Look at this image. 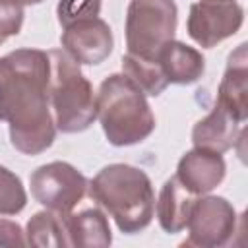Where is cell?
Returning a JSON list of instances; mask_svg holds the SVG:
<instances>
[{
	"label": "cell",
	"instance_id": "obj_18",
	"mask_svg": "<svg viewBox=\"0 0 248 248\" xmlns=\"http://www.w3.org/2000/svg\"><path fill=\"white\" fill-rule=\"evenodd\" d=\"M27 205V192L21 178L0 165V215H17Z\"/></svg>",
	"mask_w": 248,
	"mask_h": 248
},
{
	"label": "cell",
	"instance_id": "obj_4",
	"mask_svg": "<svg viewBox=\"0 0 248 248\" xmlns=\"http://www.w3.org/2000/svg\"><path fill=\"white\" fill-rule=\"evenodd\" d=\"M50 60L48 103L56 130L79 134L97 120V95L79 64L62 48L46 50Z\"/></svg>",
	"mask_w": 248,
	"mask_h": 248
},
{
	"label": "cell",
	"instance_id": "obj_15",
	"mask_svg": "<svg viewBox=\"0 0 248 248\" xmlns=\"http://www.w3.org/2000/svg\"><path fill=\"white\" fill-rule=\"evenodd\" d=\"M196 198L198 196L186 190L176 176L167 178L165 184L161 186L159 198L155 200V215H157L159 227L169 234L184 231Z\"/></svg>",
	"mask_w": 248,
	"mask_h": 248
},
{
	"label": "cell",
	"instance_id": "obj_14",
	"mask_svg": "<svg viewBox=\"0 0 248 248\" xmlns=\"http://www.w3.org/2000/svg\"><path fill=\"white\" fill-rule=\"evenodd\" d=\"M68 246L93 248V246H110L112 232L108 225V217L101 207H87L78 213H68L62 217Z\"/></svg>",
	"mask_w": 248,
	"mask_h": 248
},
{
	"label": "cell",
	"instance_id": "obj_17",
	"mask_svg": "<svg viewBox=\"0 0 248 248\" xmlns=\"http://www.w3.org/2000/svg\"><path fill=\"white\" fill-rule=\"evenodd\" d=\"M25 240L29 246H37V248L68 246L62 217L48 209L33 213V217L27 221Z\"/></svg>",
	"mask_w": 248,
	"mask_h": 248
},
{
	"label": "cell",
	"instance_id": "obj_21",
	"mask_svg": "<svg viewBox=\"0 0 248 248\" xmlns=\"http://www.w3.org/2000/svg\"><path fill=\"white\" fill-rule=\"evenodd\" d=\"M25 231L12 219H0V246H25Z\"/></svg>",
	"mask_w": 248,
	"mask_h": 248
},
{
	"label": "cell",
	"instance_id": "obj_2",
	"mask_svg": "<svg viewBox=\"0 0 248 248\" xmlns=\"http://www.w3.org/2000/svg\"><path fill=\"white\" fill-rule=\"evenodd\" d=\"M89 198L112 217L118 231L136 234L147 229L155 215V190L145 170L110 163L103 167L87 186Z\"/></svg>",
	"mask_w": 248,
	"mask_h": 248
},
{
	"label": "cell",
	"instance_id": "obj_22",
	"mask_svg": "<svg viewBox=\"0 0 248 248\" xmlns=\"http://www.w3.org/2000/svg\"><path fill=\"white\" fill-rule=\"evenodd\" d=\"M23 6H35V4H41V2H45V0H19Z\"/></svg>",
	"mask_w": 248,
	"mask_h": 248
},
{
	"label": "cell",
	"instance_id": "obj_13",
	"mask_svg": "<svg viewBox=\"0 0 248 248\" xmlns=\"http://www.w3.org/2000/svg\"><path fill=\"white\" fill-rule=\"evenodd\" d=\"M163 76L167 78L169 85H190L196 83L205 72V58L202 52L190 45L180 41L165 43L155 54Z\"/></svg>",
	"mask_w": 248,
	"mask_h": 248
},
{
	"label": "cell",
	"instance_id": "obj_3",
	"mask_svg": "<svg viewBox=\"0 0 248 248\" xmlns=\"http://www.w3.org/2000/svg\"><path fill=\"white\" fill-rule=\"evenodd\" d=\"M97 118L107 141L116 147L141 143L155 130V114L145 93L124 74H110L101 81Z\"/></svg>",
	"mask_w": 248,
	"mask_h": 248
},
{
	"label": "cell",
	"instance_id": "obj_5",
	"mask_svg": "<svg viewBox=\"0 0 248 248\" xmlns=\"http://www.w3.org/2000/svg\"><path fill=\"white\" fill-rule=\"evenodd\" d=\"M178 8L174 0H130L126 10V52L155 58L157 50L174 39Z\"/></svg>",
	"mask_w": 248,
	"mask_h": 248
},
{
	"label": "cell",
	"instance_id": "obj_19",
	"mask_svg": "<svg viewBox=\"0 0 248 248\" xmlns=\"http://www.w3.org/2000/svg\"><path fill=\"white\" fill-rule=\"evenodd\" d=\"M101 14V0H58L56 16L62 27H68L76 21L99 17Z\"/></svg>",
	"mask_w": 248,
	"mask_h": 248
},
{
	"label": "cell",
	"instance_id": "obj_12",
	"mask_svg": "<svg viewBox=\"0 0 248 248\" xmlns=\"http://www.w3.org/2000/svg\"><path fill=\"white\" fill-rule=\"evenodd\" d=\"M238 122L221 103L215 101V107L209 110L207 116L198 120L192 128V143L194 147H203L209 151L225 153L234 147L242 128Z\"/></svg>",
	"mask_w": 248,
	"mask_h": 248
},
{
	"label": "cell",
	"instance_id": "obj_10",
	"mask_svg": "<svg viewBox=\"0 0 248 248\" xmlns=\"http://www.w3.org/2000/svg\"><path fill=\"white\" fill-rule=\"evenodd\" d=\"M225 172H227V165L223 153L209 151L203 147H194L180 157L174 176L194 196H203L213 192L223 182Z\"/></svg>",
	"mask_w": 248,
	"mask_h": 248
},
{
	"label": "cell",
	"instance_id": "obj_20",
	"mask_svg": "<svg viewBox=\"0 0 248 248\" xmlns=\"http://www.w3.org/2000/svg\"><path fill=\"white\" fill-rule=\"evenodd\" d=\"M23 4L19 0H0V39L6 41L21 31L23 25Z\"/></svg>",
	"mask_w": 248,
	"mask_h": 248
},
{
	"label": "cell",
	"instance_id": "obj_1",
	"mask_svg": "<svg viewBox=\"0 0 248 248\" xmlns=\"http://www.w3.org/2000/svg\"><path fill=\"white\" fill-rule=\"evenodd\" d=\"M50 60L41 48H16L0 56V120L23 155L46 151L56 138L48 103Z\"/></svg>",
	"mask_w": 248,
	"mask_h": 248
},
{
	"label": "cell",
	"instance_id": "obj_11",
	"mask_svg": "<svg viewBox=\"0 0 248 248\" xmlns=\"http://www.w3.org/2000/svg\"><path fill=\"white\" fill-rule=\"evenodd\" d=\"M248 56L246 43L238 45L229 54L225 74L217 89V103H221L238 122L248 118Z\"/></svg>",
	"mask_w": 248,
	"mask_h": 248
},
{
	"label": "cell",
	"instance_id": "obj_23",
	"mask_svg": "<svg viewBox=\"0 0 248 248\" xmlns=\"http://www.w3.org/2000/svg\"><path fill=\"white\" fill-rule=\"evenodd\" d=\"M2 43H4V41H2V39H0V45H2Z\"/></svg>",
	"mask_w": 248,
	"mask_h": 248
},
{
	"label": "cell",
	"instance_id": "obj_7",
	"mask_svg": "<svg viewBox=\"0 0 248 248\" xmlns=\"http://www.w3.org/2000/svg\"><path fill=\"white\" fill-rule=\"evenodd\" d=\"M236 209L223 196L203 194L196 198L188 215L186 246L219 248L231 242L236 232Z\"/></svg>",
	"mask_w": 248,
	"mask_h": 248
},
{
	"label": "cell",
	"instance_id": "obj_6",
	"mask_svg": "<svg viewBox=\"0 0 248 248\" xmlns=\"http://www.w3.org/2000/svg\"><path fill=\"white\" fill-rule=\"evenodd\" d=\"M29 186L37 203L60 217H66L85 198L89 180L72 163L52 161L31 172Z\"/></svg>",
	"mask_w": 248,
	"mask_h": 248
},
{
	"label": "cell",
	"instance_id": "obj_16",
	"mask_svg": "<svg viewBox=\"0 0 248 248\" xmlns=\"http://www.w3.org/2000/svg\"><path fill=\"white\" fill-rule=\"evenodd\" d=\"M122 74L151 97H159L169 87V81L163 76L157 58H145L126 52L122 56Z\"/></svg>",
	"mask_w": 248,
	"mask_h": 248
},
{
	"label": "cell",
	"instance_id": "obj_9",
	"mask_svg": "<svg viewBox=\"0 0 248 248\" xmlns=\"http://www.w3.org/2000/svg\"><path fill=\"white\" fill-rule=\"evenodd\" d=\"M62 50L72 56L79 66L103 64L114 46L110 25L101 17H89L64 27L60 35Z\"/></svg>",
	"mask_w": 248,
	"mask_h": 248
},
{
	"label": "cell",
	"instance_id": "obj_8",
	"mask_svg": "<svg viewBox=\"0 0 248 248\" xmlns=\"http://www.w3.org/2000/svg\"><path fill=\"white\" fill-rule=\"evenodd\" d=\"M244 23V10L236 0H198L190 6L186 31L202 48H213L236 35Z\"/></svg>",
	"mask_w": 248,
	"mask_h": 248
}]
</instances>
